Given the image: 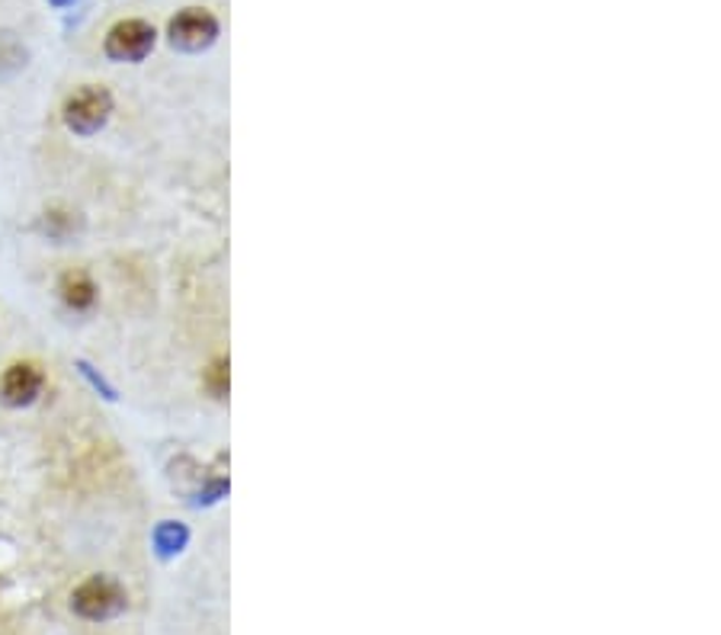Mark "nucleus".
<instances>
[{"label":"nucleus","instance_id":"f257e3e1","mask_svg":"<svg viewBox=\"0 0 721 635\" xmlns=\"http://www.w3.org/2000/svg\"><path fill=\"white\" fill-rule=\"evenodd\" d=\"M65 126L74 132V136H93V132H100L106 123H109V116H113V93L106 91V88H81L78 93H71L68 96V103H65Z\"/></svg>","mask_w":721,"mask_h":635},{"label":"nucleus","instance_id":"f03ea898","mask_svg":"<svg viewBox=\"0 0 721 635\" xmlns=\"http://www.w3.org/2000/svg\"><path fill=\"white\" fill-rule=\"evenodd\" d=\"M71 607H74L78 616L93 620V623L113 620V616H119L126 610V590H123V585H116L113 578L96 575V578L84 581L81 588L74 590Z\"/></svg>","mask_w":721,"mask_h":635},{"label":"nucleus","instance_id":"7ed1b4c3","mask_svg":"<svg viewBox=\"0 0 721 635\" xmlns=\"http://www.w3.org/2000/svg\"><path fill=\"white\" fill-rule=\"evenodd\" d=\"M154 39H158V33H154L151 23H144V20H123V23H116V26L106 33L103 51H106V58H113V61H129V65H136V61H144V58L151 55Z\"/></svg>","mask_w":721,"mask_h":635},{"label":"nucleus","instance_id":"20e7f679","mask_svg":"<svg viewBox=\"0 0 721 635\" xmlns=\"http://www.w3.org/2000/svg\"><path fill=\"white\" fill-rule=\"evenodd\" d=\"M167 36H171V46L181 51H202L219 39V20L209 10L189 7L171 20Z\"/></svg>","mask_w":721,"mask_h":635},{"label":"nucleus","instance_id":"39448f33","mask_svg":"<svg viewBox=\"0 0 721 635\" xmlns=\"http://www.w3.org/2000/svg\"><path fill=\"white\" fill-rule=\"evenodd\" d=\"M43 385H46V376L39 372V366H7V372L0 376V402L7 408H30L43 395Z\"/></svg>","mask_w":721,"mask_h":635},{"label":"nucleus","instance_id":"423d86ee","mask_svg":"<svg viewBox=\"0 0 721 635\" xmlns=\"http://www.w3.org/2000/svg\"><path fill=\"white\" fill-rule=\"evenodd\" d=\"M58 292H61L65 305H68V309H74V312H88L93 302H96V286H93L91 276L81 270L65 273V276H61V286H58Z\"/></svg>","mask_w":721,"mask_h":635},{"label":"nucleus","instance_id":"0eeeda50","mask_svg":"<svg viewBox=\"0 0 721 635\" xmlns=\"http://www.w3.org/2000/svg\"><path fill=\"white\" fill-rule=\"evenodd\" d=\"M26 58L30 51L13 33H0V78H13L16 71H23Z\"/></svg>","mask_w":721,"mask_h":635},{"label":"nucleus","instance_id":"6e6552de","mask_svg":"<svg viewBox=\"0 0 721 635\" xmlns=\"http://www.w3.org/2000/svg\"><path fill=\"white\" fill-rule=\"evenodd\" d=\"M189 540V533H186V527L183 523H161L158 530H154V549H158V555H164V558H171V555H177L183 545Z\"/></svg>","mask_w":721,"mask_h":635},{"label":"nucleus","instance_id":"1a4fd4ad","mask_svg":"<svg viewBox=\"0 0 721 635\" xmlns=\"http://www.w3.org/2000/svg\"><path fill=\"white\" fill-rule=\"evenodd\" d=\"M43 228H46L48 238H55V241H65L68 234H74V228H78V219L71 216V212H46V219H43Z\"/></svg>","mask_w":721,"mask_h":635},{"label":"nucleus","instance_id":"9d476101","mask_svg":"<svg viewBox=\"0 0 721 635\" xmlns=\"http://www.w3.org/2000/svg\"><path fill=\"white\" fill-rule=\"evenodd\" d=\"M209 389L222 399L228 392V360H219V363L209 369Z\"/></svg>","mask_w":721,"mask_h":635},{"label":"nucleus","instance_id":"9b49d317","mask_svg":"<svg viewBox=\"0 0 721 635\" xmlns=\"http://www.w3.org/2000/svg\"><path fill=\"white\" fill-rule=\"evenodd\" d=\"M51 7H68V3H74V0H48Z\"/></svg>","mask_w":721,"mask_h":635}]
</instances>
